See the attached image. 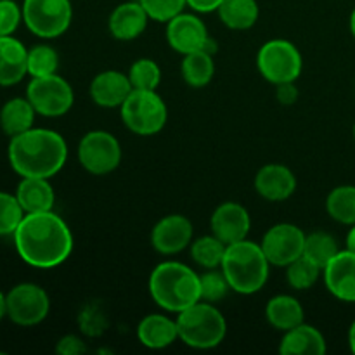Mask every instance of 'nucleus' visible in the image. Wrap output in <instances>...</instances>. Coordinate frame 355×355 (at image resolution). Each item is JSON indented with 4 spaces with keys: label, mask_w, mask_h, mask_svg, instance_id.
I'll list each match as a JSON object with an SVG mask.
<instances>
[{
    "label": "nucleus",
    "mask_w": 355,
    "mask_h": 355,
    "mask_svg": "<svg viewBox=\"0 0 355 355\" xmlns=\"http://www.w3.org/2000/svg\"><path fill=\"white\" fill-rule=\"evenodd\" d=\"M12 238L19 259L35 269H54L73 252L71 229L52 210L24 215Z\"/></svg>",
    "instance_id": "1"
},
{
    "label": "nucleus",
    "mask_w": 355,
    "mask_h": 355,
    "mask_svg": "<svg viewBox=\"0 0 355 355\" xmlns=\"http://www.w3.org/2000/svg\"><path fill=\"white\" fill-rule=\"evenodd\" d=\"M9 163L19 177L52 179L68 159V146L61 134L51 128H30L10 137Z\"/></svg>",
    "instance_id": "2"
},
{
    "label": "nucleus",
    "mask_w": 355,
    "mask_h": 355,
    "mask_svg": "<svg viewBox=\"0 0 355 355\" xmlns=\"http://www.w3.org/2000/svg\"><path fill=\"white\" fill-rule=\"evenodd\" d=\"M149 293L166 312L186 311L201 300L200 274L180 262H162L149 276Z\"/></svg>",
    "instance_id": "3"
},
{
    "label": "nucleus",
    "mask_w": 355,
    "mask_h": 355,
    "mask_svg": "<svg viewBox=\"0 0 355 355\" xmlns=\"http://www.w3.org/2000/svg\"><path fill=\"white\" fill-rule=\"evenodd\" d=\"M269 267L270 263L262 246L243 239L227 245L220 269L231 290L239 295H253L266 286Z\"/></svg>",
    "instance_id": "4"
},
{
    "label": "nucleus",
    "mask_w": 355,
    "mask_h": 355,
    "mask_svg": "<svg viewBox=\"0 0 355 355\" xmlns=\"http://www.w3.org/2000/svg\"><path fill=\"white\" fill-rule=\"evenodd\" d=\"M179 340L198 350H210L220 345L227 335V322L215 304L196 302L177 315Z\"/></svg>",
    "instance_id": "5"
},
{
    "label": "nucleus",
    "mask_w": 355,
    "mask_h": 355,
    "mask_svg": "<svg viewBox=\"0 0 355 355\" xmlns=\"http://www.w3.org/2000/svg\"><path fill=\"white\" fill-rule=\"evenodd\" d=\"M121 120L130 132L148 137L163 130L168 120V110L156 90L134 89L121 104Z\"/></svg>",
    "instance_id": "6"
},
{
    "label": "nucleus",
    "mask_w": 355,
    "mask_h": 355,
    "mask_svg": "<svg viewBox=\"0 0 355 355\" xmlns=\"http://www.w3.org/2000/svg\"><path fill=\"white\" fill-rule=\"evenodd\" d=\"M257 68L267 82L279 85L297 82L304 68V59L291 42L276 38L260 47L257 54Z\"/></svg>",
    "instance_id": "7"
},
{
    "label": "nucleus",
    "mask_w": 355,
    "mask_h": 355,
    "mask_svg": "<svg viewBox=\"0 0 355 355\" xmlns=\"http://www.w3.org/2000/svg\"><path fill=\"white\" fill-rule=\"evenodd\" d=\"M21 7L28 30L45 40L61 37L71 24V0H23Z\"/></svg>",
    "instance_id": "8"
},
{
    "label": "nucleus",
    "mask_w": 355,
    "mask_h": 355,
    "mask_svg": "<svg viewBox=\"0 0 355 355\" xmlns=\"http://www.w3.org/2000/svg\"><path fill=\"white\" fill-rule=\"evenodd\" d=\"M26 97L37 114L49 118L62 116L71 110L73 103H75L71 85L58 73L31 78L26 87Z\"/></svg>",
    "instance_id": "9"
},
{
    "label": "nucleus",
    "mask_w": 355,
    "mask_h": 355,
    "mask_svg": "<svg viewBox=\"0 0 355 355\" xmlns=\"http://www.w3.org/2000/svg\"><path fill=\"white\" fill-rule=\"evenodd\" d=\"M7 298V318L17 326L31 328L45 321L51 311L47 291L35 283L16 284Z\"/></svg>",
    "instance_id": "10"
},
{
    "label": "nucleus",
    "mask_w": 355,
    "mask_h": 355,
    "mask_svg": "<svg viewBox=\"0 0 355 355\" xmlns=\"http://www.w3.org/2000/svg\"><path fill=\"white\" fill-rule=\"evenodd\" d=\"M78 162L92 175H107L121 162V146L106 130L87 132L78 144Z\"/></svg>",
    "instance_id": "11"
},
{
    "label": "nucleus",
    "mask_w": 355,
    "mask_h": 355,
    "mask_svg": "<svg viewBox=\"0 0 355 355\" xmlns=\"http://www.w3.org/2000/svg\"><path fill=\"white\" fill-rule=\"evenodd\" d=\"M305 238L307 234L297 225L276 224L266 232L260 246L270 266L288 267L304 255Z\"/></svg>",
    "instance_id": "12"
},
{
    "label": "nucleus",
    "mask_w": 355,
    "mask_h": 355,
    "mask_svg": "<svg viewBox=\"0 0 355 355\" xmlns=\"http://www.w3.org/2000/svg\"><path fill=\"white\" fill-rule=\"evenodd\" d=\"M166 40L173 51L182 55L201 51V49L210 51L208 49L210 37H208L207 26L194 14L180 12L179 16L170 19L166 23Z\"/></svg>",
    "instance_id": "13"
},
{
    "label": "nucleus",
    "mask_w": 355,
    "mask_h": 355,
    "mask_svg": "<svg viewBox=\"0 0 355 355\" xmlns=\"http://www.w3.org/2000/svg\"><path fill=\"white\" fill-rule=\"evenodd\" d=\"M193 224L184 215H166L151 231V245L159 255H177L193 241Z\"/></svg>",
    "instance_id": "14"
},
{
    "label": "nucleus",
    "mask_w": 355,
    "mask_h": 355,
    "mask_svg": "<svg viewBox=\"0 0 355 355\" xmlns=\"http://www.w3.org/2000/svg\"><path fill=\"white\" fill-rule=\"evenodd\" d=\"M211 234L217 236L225 245H232L246 239L252 229V217L243 205L225 201L215 208L210 218Z\"/></svg>",
    "instance_id": "15"
},
{
    "label": "nucleus",
    "mask_w": 355,
    "mask_h": 355,
    "mask_svg": "<svg viewBox=\"0 0 355 355\" xmlns=\"http://www.w3.org/2000/svg\"><path fill=\"white\" fill-rule=\"evenodd\" d=\"M324 284L340 302L355 304V253L343 250L322 269Z\"/></svg>",
    "instance_id": "16"
},
{
    "label": "nucleus",
    "mask_w": 355,
    "mask_h": 355,
    "mask_svg": "<svg viewBox=\"0 0 355 355\" xmlns=\"http://www.w3.org/2000/svg\"><path fill=\"white\" fill-rule=\"evenodd\" d=\"M132 90L134 87L128 75L116 69H107L96 75L89 87L90 99L101 107H121Z\"/></svg>",
    "instance_id": "17"
},
{
    "label": "nucleus",
    "mask_w": 355,
    "mask_h": 355,
    "mask_svg": "<svg viewBox=\"0 0 355 355\" xmlns=\"http://www.w3.org/2000/svg\"><path fill=\"white\" fill-rule=\"evenodd\" d=\"M297 189V177L288 166L269 163L255 175V191L267 201H284L293 196Z\"/></svg>",
    "instance_id": "18"
},
{
    "label": "nucleus",
    "mask_w": 355,
    "mask_h": 355,
    "mask_svg": "<svg viewBox=\"0 0 355 355\" xmlns=\"http://www.w3.org/2000/svg\"><path fill=\"white\" fill-rule=\"evenodd\" d=\"M149 16L141 2H123L111 12L107 26L116 40L130 42L141 37L148 26Z\"/></svg>",
    "instance_id": "19"
},
{
    "label": "nucleus",
    "mask_w": 355,
    "mask_h": 355,
    "mask_svg": "<svg viewBox=\"0 0 355 355\" xmlns=\"http://www.w3.org/2000/svg\"><path fill=\"white\" fill-rule=\"evenodd\" d=\"M28 75V49L23 42L0 37V85L12 87Z\"/></svg>",
    "instance_id": "20"
},
{
    "label": "nucleus",
    "mask_w": 355,
    "mask_h": 355,
    "mask_svg": "<svg viewBox=\"0 0 355 355\" xmlns=\"http://www.w3.org/2000/svg\"><path fill=\"white\" fill-rule=\"evenodd\" d=\"M49 180L42 177H21L14 194L24 214H40L54 208L55 194Z\"/></svg>",
    "instance_id": "21"
},
{
    "label": "nucleus",
    "mask_w": 355,
    "mask_h": 355,
    "mask_svg": "<svg viewBox=\"0 0 355 355\" xmlns=\"http://www.w3.org/2000/svg\"><path fill=\"white\" fill-rule=\"evenodd\" d=\"M137 338L146 349H166L179 338L177 321H172V319L163 314L146 315L137 326Z\"/></svg>",
    "instance_id": "22"
},
{
    "label": "nucleus",
    "mask_w": 355,
    "mask_h": 355,
    "mask_svg": "<svg viewBox=\"0 0 355 355\" xmlns=\"http://www.w3.org/2000/svg\"><path fill=\"white\" fill-rule=\"evenodd\" d=\"M279 352L283 355H322L326 354V340L318 328L302 322L297 328L284 331Z\"/></svg>",
    "instance_id": "23"
},
{
    "label": "nucleus",
    "mask_w": 355,
    "mask_h": 355,
    "mask_svg": "<svg viewBox=\"0 0 355 355\" xmlns=\"http://www.w3.org/2000/svg\"><path fill=\"white\" fill-rule=\"evenodd\" d=\"M37 111L31 106L28 97H14L9 99L0 110V128L9 137L19 135L33 128Z\"/></svg>",
    "instance_id": "24"
},
{
    "label": "nucleus",
    "mask_w": 355,
    "mask_h": 355,
    "mask_svg": "<svg viewBox=\"0 0 355 355\" xmlns=\"http://www.w3.org/2000/svg\"><path fill=\"white\" fill-rule=\"evenodd\" d=\"M266 318L272 328L279 331H290L302 324L305 319L304 307L300 302L290 295H277L270 298L266 307Z\"/></svg>",
    "instance_id": "25"
},
{
    "label": "nucleus",
    "mask_w": 355,
    "mask_h": 355,
    "mask_svg": "<svg viewBox=\"0 0 355 355\" xmlns=\"http://www.w3.org/2000/svg\"><path fill=\"white\" fill-rule=\"evenodd\" d=\"M218 17L229 30H250L259 21L257 0H224L217 9Z\"/></svg>",
    "instance_id": "26"
},
{
    "label": "nucleus",
    "mask_w": 355,
    "mask_h": 355,
    "mask_svg": "<svg viewBox=\"0 0 355 355\" xmlns=\"http://www.w3.org/2000/svg\"><path fill=\"white\" fill-rule=\"evenodd\" d=\"M180 69H182L184 82L189 87L201 89V87L208 85L215 73L211 52L207 51V49H201V51L186 54L182 59V68Z\"/></svg>",
    "instance_id": "27"
},
{
    "label": "nucleus",
    "mask_w": 355,
    "mask_h": 355,
    "mask_svg": "<svg viewBox=\"0 0 355 355\" xmlns=\"http://www.w3.org/2000/svg\"><path fill=\"white\" fill-rule=\"evenodd\" d=\"M326 211L343 225L355 224V186H338L326 198Z\"/></svg>",
    "instance_id": "28"
},
{
    "label": "nucleus",
    "mask_w": 355,
    "mask_h": 355,
    "mask_svg": "<svg viewBox=\"0 0 355 355\" xmlns=\"http://www.w3.org/2000/svg\"><path fill=\"white\" fill-rule=\"evenodd\" d=\"M225 248H227V245L220 241L217 236H203V238H198L196 241H193L191 257L203 269H217L222 266Z\"/></svg>",
    "instance_id": "29"
},
{
    "label": "nucleus",
    "mask_w": 355,
    "mask_h": 355,
    "mask_svg": "<svg viewBox=\"0 0 355 355\" xmlns=\"http://www.w3.org/2000/svg\"><path fill=\"white\" fill-rule=\"evenodd\" d=\"M338 252V243L328 232L315 231L305 238L304 257H307L311 262H314L321 269H324Z\"/></svg>",
    "instance_id": "30"
},
{
    "label": "nucleus",
    "mask_w": 355,
    "mask_h": 355,
    "mask_svg": "<svg viewBox=\"0 0 355 355\" xmlns=\"http://www.w3.org/2000/svg\"><path fill=\"white\" fill-rule=\"evenodd\" d=\"M59 55L54 47L45 44H38L28 49V75L31 78L37 76H49L58 73Z\"/></svg>",
    "instance_id": "31"
},
{
    "label": "nucleus",
    "mask_w": 355,
    "mask_h": 355,
    "mask_svg": "<svg viewBox=\"0 0 355 355\" xmlns=\"http://www.w3.org/2000/svg\"><path fill=\"white\" fill-rule=\"evenodd\" d=\"M322 269L302 255L286 267V279L293 290H311L318 283Z\"/></svg>",
    "instance_id": "32"
},
{
    "label": "nucleus",
    "mask_w": 355,
    "mask_h": 355,
    "mask_svg": "<svg viewBox=\"0 0 355 355\" xmlns=\"http://www.w3.org/2000/svg\"><path fill=\"white\" fill-rule=\"evenodd\" d=\"M128 78L134 89L137 90H156L162 82V69L153 59H137L128 69Z\"/></svg>",
    "instance_id": "33"
},
{
    "label": "nucleus",
    "mask_w": 355,
    "mask_h": 355,
    "mask_svg": "<svg viewBox=\"0 0 355 355\" xmlns=\"http://www.w3.org/2000/svg\"><path fill=\"white\" fill-rule=\"evenodd\" d=\"M24 215L16 194L0 191V236H12Z\"/></svg>",
    "instance_id": "34"
},
{
    "label": "nucleus",
    "mask_w": 355,
    "mask_h": 355,
    "mask_svg": "<svg viewBox=\"0 0 355 355\" xmlns=\"http://www.w3.org/2000/svg\"><path fill=\"white\" fill-rule=\"evenodd\" d=\"M200 284L201 300L208 302V304H217V302H220L227 295V291L231 290L222 269L220 272L217 269H208V272L200 276Z\"/></svg>",
    "instance_id": "35"
},
{
    "label": "nucleus",
    "mask_w": 355,
    "mask_h": 355,
    "mask_svg": "<svg viewBox=\"0 0 355 355\" xmlns=\"http://www.w3.org/2000/svg\"><path fill=\"white\" fill-rule=\"evenodd\" d=\"M139 2L146 9L149 19L158 23H168L187 6V0H139Z\"/></svg>",
    "instance_id": "36"
},
{
    "label": "nucleus",
    "mask_w": 355,
    "mask_h": 355,
    "mask_svg": "<svg viewBox=\"0 0 355 355\" xmlns=\"http://www.w3.org/2000/svg\"><path fill=\"white\" fill-rule=\"evenodd\" d=\"M78 326L87 336H101L107 329V319L97 305H87L80 312Z\"/></svg>",
    "instance_id": "37"
},
{
    "label": "nucleus",
    "mask_w": 355,
    "mask_h": 355,
    "mask_svg": "<svg viewBox=\"0 0 355 355\" xmlns=\"http://www.w3.org/2000/svg\"><path fill=\"white\" fill-rule=\"evenodd\" d=\"M23 23V7L14 0H0V37L16 33Z\"/></svg>",
    "instance_id": "38"
},
{
    "label": "nucleus",
    "mask_w": 355,
    "mask_h": 355,
    "mask_svg": "<svg viewBox=\"0 0 355 355\" xmlns=\"http://www.w3.org/2000/svg\"><path fill=\"white\" fill-rule=\"evenodd\" d=\"M87 343L76 335H64L55 345V352L61 355H78L87 352Z\"/></svg>",
    "instance_id": "39"
},
{
    "label": "nucleus",
    "mask_w": 355,
    "mask_h": 355,
    "mask_svg": "<svg viewBox=\"0 0 355 355\" xmlns=\"http://www.w3.org/2000/svg\"><path fill=\"white\" fill-rule=\"evenodd\" d=\"M277 101L284 106H291V104L297 101L298 97V90L295 87V82H288V83H279L277 85Z\"/></svg>",
    "instance_id": "40"
},
{
    "label": "nucleus",
    "mask_w": 355,
    "mask_h": 355,
    "mask_svg": "<svg viewBox=\"0 0 355 355\" xmlns=\"http://www.w3.org/2000/svg\"><path fill=\"white\" fill-rule=\"evenodd\" d=\"M224 0H187V6L196 12H214Z\"/></svg>",
    "instance_id": "41"
},
{
    "label": "nucleus",
    "mask_w": 355,
    "mask_h": 355,
    "mask_svg": "<svg viewBox=\"0 0 355 355\" xmlns=\"http://www.w3.org/2000/svg\"><path fill=\"white\" fill-rule=\"evenodd\" d=\"M345 245H347V250H349V252L355 253V224L352 225V229L349 231V234H347Z\"/></svg>",
    "instance_id": "42"
},
{
    "label": "nucleus",
    "mask_w": 355,
    "mask_h": 355,
    "mask_svg": "<svg viewBox=\"0 0 355 355\" xmlns=\"http://www.w3.org/2000/svg\"><path fill=\"white\" fill-rule=\"evenodd\" d=\"M7 318V298L3 291H0V321Z\"/></svg>",
    "instance_id": "43"
},
{
    "label": "nucleus",
    "mask_w": 355,
    "mask_h": 355,
    "mask_svg": "<svg viewBox=\"0 0 355 355\" xmlns=\"http://www.w3.org/2000/svg\"><path fill=\"white\" fill-rule=\"evenodd\" d=\"M349 345H350V350L355 354V321L352 322V326H350L349 329Z\"/></svg>",
    "instance_id": "44"
},
{
    "label": "nucleus",
    "mask_w": 355,
    "mask_h": 355,
    "mask_svg": "<svg viewBox=\"0 0 355 355\" xmlns=\"http://www.w3.org/2000/svg\"><path fill=\"white\" fill-rule=\"evenodd\" d=\"M350 31H352V35L355 38V9L352 10V14H350Z\"/></svg>",
    "instance_id": "45"
}]
</instances>
